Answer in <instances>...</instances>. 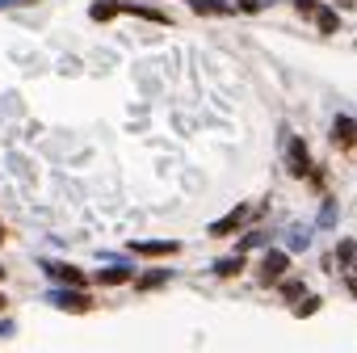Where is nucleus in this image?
<instances>
[{
  "label": "nucleus",
  "instance_id": "nucleus-1",
  "mask_svg": "<svg viewBox=\"0 0 357 353\" xmlns=\"http://www.w3.org/2000/svg\"><path fill=\"white\" fill-rule=\"evenodd\" d=\"M286 265H290V257H286L282 248L265 253V261H261V286H273V282H282V278H286Z\"/></svg>",
  "mask_w": 357,
  "mask_h": 353
},
{
  "label": "nucleus",
  "instance_id": "nucleus-2",
  "mask_svg": "<svg viewBox=\"0 0 357 353\" xmlns=\"http://www.w3.org/2000/svg\"><path fill=\"white\" fill-rule=\"evenodd\" d=\"M286 164H290V172H294V176H307V172H311V156H307V143H303V139H290Z\"/></svg>",
  "mask_w": 357,
  "mask_h": 353
},
{
  "label": "nucleus",
  "instance_id": "nucleus-3",
  "mask_svg": "<svg viewBox=\"0 0 357 353\" xmlns=\"http://www.w3.org/2000/svg\"><path fill=\"white\" fill-rule=\"evenodd\" d=\"M176 240H143V244H135V253L139 257H176Z\"/></svg>",
  "mask_w": 357,
  "mask_h": 353
},
{
  "label": "nucleus",
  "instance_id": "nucleus-4",
  "mask_svg": "<svg viewBox=\"0 0 357 353\" xmlns=\"http://www.w3.org/2000/svg\"><path fill=\"white\" fill-rule=\"evenodd\" d=\"M244 219H248V206H236L231 215H223L219 223H211V236H231L236 227H244Z\"/></svg>",
  "mask_w": 357,
  "mask_h": 353
},
{
  "label": "nucleus",
  "instance_id": "nucleus-5",
  "mask_svg": "<svg viewBox=\"0 0 357 353\" xmlns=\"http://www.w3.org/2000/svg\"><path fill=\"white\" fill-rule=\"evenodd\" d=\"M43 269H47L51 278H59V282H68V286H84V273H80L76 265H59V261H47Z\"/></svg>",
  "mask_w": 357,
  "mask_h": 353
},
{
  "label": "nucleus",
  "instance_id": "nucleus-6",
  "mask_svg": "<svg viewBox=\"0 0 357 353\" xmlns=\"http://www.w3.org/2000/svg\"><path fill=\"white\" fill-rule=\"evenodd\" d=\"M332 139H336L340 147H357V122H353V118H336V122H332Z\"/></svg>",
  "mask_w": 357,
  "mask_h": 353
},
{
  "label": "nucleus",
  "instance_id": "nucleus-7",
  "mask_svg": "<svg viewBox=\"0 0 357 353\" xmlns=\"http://www.w3.org/2000/svg\"><path fill=\"white\" fill-rule=\"evenodd\" d=\"M51 303H55V307H68V311H89V307H93V299H89V294H80V290H76V294H72V290L51 294Z\"/></svg>",
  "mask_w": 357,
  "mask_h": 353
},
{
  "label": "nucleus",
  "instance_id": "nucleus-8",
  "mask_svg": "<svg viewBox=\"0 0 357 353\" xmlns=\"http://www.w3.org/2000/svg\"><path fill=\"white\" fill-rule=\"evenodd\" d=\"M114 13H122L118 0H93V17H97V22H109Z\"/></svg>",
  "mask_w": 357,
  "mask_h": 353
},
{
  "label": "nucleus",
  "instance_id": "nucleus-9",
  "mask_svg": "<svg viewBox=\"0 0 357 353\" xmlns=\"http://www.w3.org/2000/svg\"><path fill=\"white\" fill-rule=\"evenodd\" d=\"M97 282H105V286H122V282H130V269H122V265L101 269V273H97Z\"/></svg>",
  "mask_w": 357,
  "mask_h": 353
},
{
  "label": "nucleus",
  "instance_id": "nucleus-10",
  "mask_svg": "<svg viewBox=\"0 0 357 353\" xmlns=\"http://www.w3.org/2000/svg\"><path fill=\"white\" fill-rule=\"evenodd\" d=\"M240 269H244V253H240V257H227V261H219V265H215V273H219V278H236Z\"/></svg>",
  "mask_w": 357,
  "mask_h": 353
},
{
  "label": "nucleus",
  "instance_id": "nucleus-11",
  "mask_svg": "<svg viewBox=\"0 0 357 353\" xmlns=\"http://www.w3.org/2000/svg\"><path fill=\"white\" fill-rule=\"evenodd\" d=\"M164 282H168V269H151V273H143L135 286H139V290H155V286H164Z\"/></svg>",
  "mask_w": 357,
  "mask_h": 353
},
{
  "label": "nucleus",
  "instance_id": "nucleus-12",
  "mask_svg": "<svg viewBox=\"0 0 357 353\" xmlns=\"http://www.w3.org/2000/svg\"><path fill=\"white\" fill-rule=\"evenodd\" d=\"M315 22H319V30H324V34H332V30L340 26V17H336L332 9H324V5H319V13H315Z\"/></svg>",
  "mask_w": 357,
  "mask_h": 353
},
{
  "label": "nucleus",
  "instance_id": "nucleus-13",
  "mask_svg": "<svg viewBox=\"0 0 357 353\" xmlns=\"http://www.w3.org/2000/svg\"><path fill=\"white\" fill-rule=\"evenodd\" d=\"M190 9H194V13H223L219 0H190Z\"/></svg>",
  "mask_w": 357,
  "mask_h": 353
},
{
  "label": "nucleus",
  "instance_id": "nucleus-14",
  "mask_svg": "<svg viewBox=\"0 0 357 353\" xmlns=\"http://www.w3.org/2000/svg\"><path fill=\"white\" fill-rule=\"evenodd\" d=\"M336 257H340V265H349V261H357V248H353V240H340V248H336Z\"/></svg>",
  "mask_w": 357,
  "mask_h": 353
},
{
  "label": "nucleus",
  "instance_id": "nucleus-15",
  "mask_svg": "<svg viewBox=\"0 0 357 353\" xmlns=\"http://www.w3.org/2000/svg\"><path fill=\"white\" fill-rule=\"evenodd\" d=\"M311 311H319V299H315V294H307V299L294 307V315H311Z\"/></svg>",
  "mask_w": 357,
  "mask_h": 353
},
{
  "label": "nucleus",
  "instance_id": "nucleus-16",
  "mask_svg": "<svg viewBox=\"0 0 357 353\" xmlns=\"http://www.w3.org/2000/svg\"><path fill=\"white\" fill-rule=\"evenodd\" d=\"M294 9H298L303 17H315V13H319V5H315V0H294Z\"/></svg>",
  "mask_w": 357,
  "mask_h": 353
},
{
  "label": "nucleus",
  "instance_id": "nucleus-17",
  "mask_svg": "<svg viewBox=\"0 0 357 353\" xmlns=\"http://www.w3.org/2000/svg\"><path fill=\"white\" fill-rule=\"evenodd\" d=\"M257 244H265V236H261V232H252V236H244V240H240V253H244V248H257Z\"/></svg>",
  "mask_w": 357,
  "mask_h": 353
},
{
  "label": "nucleus",
  "instance_id": "nucleus-18",
  "mask_svg": "<svg viewBox=\"0 0 357 353\" xmlns=\"http://www.w3.org/2000/svg\"><path fill=\"white\" fill-rule=\"evenodd\" d=\"M282 294H286V299H298V294H303V282H282Z\"/></svg>",
  "mask_w": 357,
  "mask_h": 353
},
{
  "label": "nucleus",
  "instance_id": "nucleus-19",
  "mask_svg": "<svg viewBox=\"0 0 357 353\" xmlns=\"http://www.w3.org/2000/svg\"><path fill=\"white\" fill-rule=\"evenodd\" d=\"M340 5H344V9H349V5H353V0H340Z\"/></svg>",
  "mask_w": 357,
  "mask_h": 353
},
{
  "label": "nucleus",
  "instance_id": "nucleus-20",
  "mask_svg": "<svg viewBox=\"0 0 357 353\" xmlns=\"http://www.w3.org/2000/svg\"><path fill=\"white\" fill-rule=\"evenodd\" d=\"M0 240H5V227H0Z\"/></svg>",
  "mask_w": 357,
  "mask_h": 353
},
{
  "label": "nucleus",
  "instance_id": "nucleus-21",
  "mask_svg": "<svg viewBox=\"0 0 357 353\" xmlns=\"http://www.w3.org/2000/svg\"><path fill=\"white\" fill-rule=\"evenodd\" d=\"M0 278H5V269H0Z\"/></svg>",
  "mask_w": 357,
  "mask_h": 353
}]
</instances>
